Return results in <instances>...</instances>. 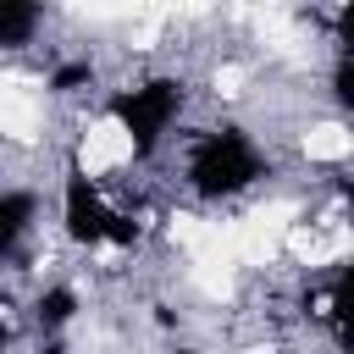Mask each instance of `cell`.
I'll return each instance as SVG.
<instances>
[{
    "label": "cell",
    "mask_w": 354,
    "mask_h": 354,
    "mask_svg": "<svg viewBox=\"0 0 354 354\" xmlns=\"http://www.w3.org/2000/svg\"><path fill=\"white\" fill-rule=\"evenodd\" d=\"M77 160H83V171H116V166H127V160H133V133H127V122H122V116H100V122L83 133Z\"/></svg>",
    "instance_id": "1"
},
{
    "label": "cell",
    "mask_w": 354,
    "mask_h": 354,
    "mask_svg": "<svg viewBox=\"0 0 354 354\" xmlns=\"http://www.w3.org/2000/svg\"><path fill=\"white\" fill-rule=\"evenodd\" d=\"M0 133L6 138H39V100L28 77H0Z\"/></svg>",
    "instance_id": "2"
},
{
    "label": "cell",
    "mask_w": 354,
    "mask_h": 354,
    "mask_svg": "<svg viewBox=\"0 0 354 354\" xmlns=\"http://www.w3.org/2000/svg\"><path fill=\"white\" fill-rule=\"evenodd\" d=\"M232 243H238V260H243V266H266L282 238H271L254 216H243V221H232Z\"/></svg>",
    "instance_id": "3"
},
{
    "label": "cell",
    "mask_w": 354,
    "mask_h": 354,
    "mask_svg": "<svg viewBox=\"0 0 354 354\" xmlns=\"http://www.w3.org/2000/svg\"><path fill=\"white\" fill-rule=\"evenodd\" d=\"M348 149H354V133L337 127V122H315V127L304 133V155H310V160H343Z\"/></svg>",
    "instance_id": "4"
},
{
    "label": "cell",
    "mask_w": 354,
    "mask_h": 354,
    "mask_svg": "<svg viewBox=\"0 0 354 354\" xmlns=\"http://www.w3.org/2000/svg\"><path fill=\"white\" fill-rule=\"evenodd\" d=\"M249 216H254L271 238H288V232H293V205H288V199H271V205H260V210H249Z\"/></svg>",
    "instance_id": "5"
},
{
    "label": "cell",
    "mask_w": 354,
    "mask_h": 354,
    "mask_svg": "<svg viewBox=\"0 0 354 354\" xmlns=\"http://www.w3.org/2000/svg\"><path fill=\"white\" fill-rule=\"evenodd\" d=\"M216 88H221V94H238V88H243V66H221V72H216Z\"/></svg>",
    "instance_id": "6"
},
{
    "label": "cell",
    "mask_w": 354,
    "mask_h": 354,
    "mask_svg": "<svg viewBox=\"0 0 354 354\" xmlns=\"http://www.w3.org/2000/svg\"><path fill=\"white\" fill-rule=\"evenodd\" d=\"M243 354H271V348H243Z\"/></svg>",
    "instance_id": "7"
}]
</instances>
